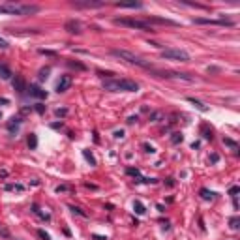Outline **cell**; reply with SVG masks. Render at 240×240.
<instances>
[{
	"label": "cell",
	"instance_id": "cell-10",
	"mask_svg": "<svg viewBox=\"0 0 240 240\" xmlns=\"http://www.w3.org/2000/svg\"><path fill=\"white\" fill-rule=\"evenodd\" d=\"M66 30L72 32V34H79L81 32V23H79V21H75V19L68 21V23H66Z\"/></svg>",
	"mask_w": 240,
	"mask_h": 240
},
{
	"label": "cell",
	"instance_id": "cell-27",
	"mask_svg": "<svg viewBox=\"0 0 240 240\" xmlns=\"http://www.w3.org/2000/svg\"><path fill=\"white\" fill-rule=\"evenodd\" d=\"M126 173H128L130 176H141L139 169H133V167H128V169H126Z\"/></svg>",
	"mask_w": 240,
	"mask_h": 240
},
{
	"label": "cell",
	"instance_id": "cell-3",
	"mask_svg": "<svg viewBox=\"0 0 240 240\" xmlns=\"http://www.w3.org/2000/svg\"><path fill=\"white\" fill-rule=\"evenodd\" d=\"M40 11V6H21V4H0V13L8 15H30V13Z\"/></svg>",
	"mask_w": 240,
	"mask_h": 240
},
{
	"label": "cell",
	"instance_id": "cell-39",
	"mask_svg": "<svg viewBox=\"0 0 240 240\" xmlns=\"http://www.w3.org/2000/svg\"><path fill=\"white\" fill-rule=\"evenodd\" d=\"M68 189H69L68 186H58V188H56V192H58V193H60V192H68Z\"/></svg>",
	"mask_w": 240,
	"mask_h": 240
},
{
	"label": "cell",
	"instance_id": "cell-28",
	"mask_svg": "<svg viewBox=\"0 0 240 240\" xmlns=\"http://www.w3.org/2000/svg\"><path fill=\"white\" fill-rule=\"evenodd\" d=\"M49 72H51V68H43V69H40V79H41V81L47 79V77H49L47 73H49Z\"/></svg>",
	"mask_w": 240,
	"mask_h": 240
},
{
	"label": "cell",
	"instance_id": "cell-18",
	"mask_svg": "<svg viewBox=\"0 0 240 240\" xmlns=\"http://www.w3.org/2000/svg\"><path fill=\"white\" fill-rule=\"evenodd\" d=\"M83 156H84V160H86L90 165H96V163H98L96 158L92 156V152H90V150H83Z\"/></svg>",
	"mask_w": 240,
	"mask_h": 240
},
{
	"label": "cell",
	"instance_id": "cell-34",
	"mask_svg": "<svg viewBox=\"0 0 240 240\" xmlns=\"http://www.w3.org/2000/svg\"><path fill=\"white\" fill-rule=\"evenodd\" d=\"M236 193H240V188H238V186H233V188L229 189V195H233V197H236Z\"/></svg>",
	"mask_w": 240,
	"mask_h": 240
},
{
	"label": "cell",
	"instance_id": "cell-15",
	"mask_svg": "<svg viewBox=\"0 0 240 240\" xmlns=\"http://www.w3.org/2000/svg\"><path fill=\"white\" fill-rule=\"evenodd\" d=\"M199 195L203 197L204 201H212L214 199V192H210V189H206V188H203L201 192H199Z\"/></svg>",
	"mask_w": 240,
	"mask_h": 240
},
{
	"label": "cell",
	"instance_id": "cell-25",
	"mask_svg": "<svg viewBox=\"0 0 240 240\" xmlns=\"http://www.w3.org/2000/svg\"><path fill=\"white\" fill-rule=\"evenodd\" d=\"M69 210H72L73 214H77V216H81V218H86V212H83L79 206H69Z\"/></svg>",
	"mask_w": 240,
	"mask_h": 240
},
{
	"label": "cell",
	"instance_id": "cell-14",
	"mask_svg": "<svg viewBox=\"0 0 240 240\" xmlns=\"http://www.w3.org/2000/svg\"><path fill=\"white\" fill-rule=\"evenodd\" d=\"M188 101H189V103H193V105H195V107L199 109L201 113H208V107H206V105H203L201 101H197L195 98H188Z\"/></svg>",
	"mask_w": 240,
	"mask_h": 240
},
{
	"label": "cell",
	"instance_id": "cell-30",
	"mask_svg": "<svg viewBox=\"0 0 240 240\" xmlns=\"http://www.w3.org/2000/svg\"><path fill=\"white\" fill-rule=\"evenodd\" d=\"M98 75L103 77V79H113V75H115V73H113V72H98Z\"/></svg>",
	"mask_w": 240,
	"mask_h": 240
},
{
	"label": "cell",
	"instance_id": "cell-5",
	"mask_svg": "<svg viewBox=\"0 0 240 240\" xmlns=\"http://www.w3.org/2000/svg\"><path fill=\"white\" fill-rule=\"evenodd\" d=\"M161 56L167 60H180V62H188L189 60V54L182 49H163L161 51Z\"/></svg>",
	"mask_w": 240,
	"mask_h": 240
},
{
	"label": "cell",
	"instance_id": "cell-2",
	"mask_svg": "<svg viewBox=\"0 0 240 240\" xmlns=\"http://www.w3.org/2000/svg\"><path fill=\"white\" fill-rule=\"evenodd\" d=\"M111 54H113V56H118V58H122V60H126L128 64L139 66V68H145V69H152V64H150L148 60H143L141 56L133 54V53H130V51H124V49H113Z\"/></svg>",
	"mask_w": 240,
	"mask_h": 240
},
{
	"label": "cell",
	"instance_id": "cell-45",
	"mask_svg": "<svg viewBox=\"0 0 240 240\" xmlns=\"http://www.w3.org/2000/svg\"><path fill=\"white\" fill-rule=\"evenodd\" d=\"M8 176V171H0V178H6Z\"/></svg>",
	"mask_w": 240,
	"mask_h": 240
},
{
	"label": "cell",
	"instance_id": "cell-16",
	"mask_svg": "<svg viewBox=\"0 0 240 240\" xmlns=\"http://www.w3.org/2000/svg\"><path fill=\"white\" fill-rule=\"evenodd\" d=\"M4 189H6V192H23L25 186L23 184H6Z\"/></svg>",
	"mask_w": 240,
	"mask_h": 240
},
{
	"label": "cell",
	"instance_id": "cell-43",
	"mask_svg": "<svg viewBox=\"0 0 240 240\" xmlns=\"http://www.w3.org/2000/svg\"><path fill=\"white\" fill-rule=\"evenodd\" d=\"M92 238H94V240H107V236H100V235H94Z\"/></svg>",
	"mask_w": 240,
	"mask_h": 240
},
{
	"label": "cell",
	"instance_id": "cell-13",
	"mask_svg": "<svg viewBox=\"0 0 240 240\" xmlns=\"http://www.w3.org/2000/svg\"><path fill=\"white\" fill-rule=\"evenodd\" d=\"M13 73H11V69L6 66V64H0V77H2V79H10Z\"/></svg>",
	"mask_w": 240,
	"mask_h": 240
},
{
	"label": "cell",
	"instance_id": "cell-26",
	"mask_svg": "<svg viewBox=\"0 0 240 240\" xmlns=\"http://www.w3.org/2000/svg\"><path fill=\"white\" fill-rule=\"evenodd\" d=\"M229 223H231V229H233V231H236V229H238V223H240V220L235 216V218H231V221H229Z\"/></svg>",
	"mask_w": 240,
	"mask_h": 240
},
{
	"label": "cell",
	"instance_id": "cell-24",
	"mask_svg": "<svg viewBox=\"0 0 240 240\" xmlns=\"http://www.w3.org/2000/svg\"><path fill=\"white\" fill-rule=\"evenodd\" d=\"M68 66H69V68H75V69H81V72H84V69H86L83 64H79V62H73V60H68Z\"/></svg>",
	"mask_w": 240,
	"mask_h": 240
},
{
	"label": "cell",
	"instance_id": "cell-29",
	"mask_svg": "<svg viewBox=\"0 0 240 240\" xmlns=\"http://www.w3.org/2000/svg\"><path fill=\"white\" fill-rule=\"evenodd\" d=\"M203 133H204V139H210V141H212V130H210L208 131V128H206V126H203Z\"/></svg>",
	"mask_w": 240,
	"mask_h": 240
},
{
	"label": "cell",
	"instance_id": "cell-46",
	"mask_svg": "<svg viewBox=\"0 0 240 240\" xmlns=\"http://www.w3.org/2000/svg\"><path fill=\"white\" fill-rule=\"evenodd\" d=\"M0 118H2V113H0Z\"/></svg>",
	"mask_w": 240,
	"mask_h": 240
},
{
	"label": "cell",
	"instance_id": "cell-36",
	"mask_svg": "<svg viewBox=\"0 0 240 240\" xmlns=\"http://www.w3.org/2000/svg\"><path fill=\"white\" fill-rule=\"evenodd\" d=\"M115 137H116V139H122V137H124V131H122V130H116V131H115Z\"/></svg>",
	"mask_w": 240,
	"mask_h": 240
},
{
	"label": "cell",
	"instance_id": "cell-1",
	"mask_svg": "<svg viewBox=\"0 0 240 240\" xmlns=\"http://www.w3.org/2000/svg\"><path fill=\"white\" fill-rule=\"evenodd\" d=\"M103 90H107V92H137L139 84L131 79H107L103 81Z\"/></svg>",
	"mask_w": 240,
	"mask_h": 240
},
{
	"label": "cell",
	"instance_id": "cell-41",
	"mask_svg": "<svg viewBox=\"0 0 240 240\" xmlns=\"http://www.w3.org/2000/svg\"><path fill=\"white\" fill-rule=\"evenodd\" d=\"M51 128H54V130H58V128H62V122H54V124H51Z\"/></svg>",
	"mask_w": 240,
	"mask_h": 240
},
{
	"label": "cell",
	"instance_id": "cell-7",
	"mask_svg": "<svg viewBox=\"0 0 240 240\" xmlns=\"http://www.w3.org/2000/svg\"><path fill=\"white\" fill-rule=\"evenodd\" d=\"M72 83H73V79H72V75H62L60 77V81L58 83H56V92H58V94H62V92H66V90L69 88V86H72Z\"/></svg>",
	"mask_w": 240,
	"mask_h": 240
},
{
	"label": "cell",
	"instance_id": "cell-11",
	"mask_svg": "<svg viewBox=\"0 0 240 240\" xmlns=\"http://www.w3.org/2000/svg\"><path fill=\"white\" fill-rule=\"evenodd\" d=\"M146 23L150 25V23H158V25H176L174 21H171V19H161V17H150V19H146Z\"/></svg>",
	"mask_w": 240,
	"mask_h": 240
},
{
	"label": "cell",
	"instance_id": "cell-4",
	"mask_svg": "<svg viewBox=\"0 0 240 240\" xmlns=\"http://www.w3.org/2000/svg\"><path fill=\"white\" fill-rule=\"evenodd\" d=\"M115 25L120 26H130V28H137V30H145V32H152V26L146 21H139V19H130V17H118L115 19Z\"/></svg>",
	"mask_w": 240,
	"mask_h": 240
},
{
	"label": "cell",
	"instance_id": "cell-21",
	"mask_svg": "<svg viewBox=\"0 0 240 240\" xmlns=\"http://www.w3.org/2000/svg\"><path fill=\"white\" fill-rule=\"evenodd\" d=\"M223 143L227 145V146H231V148H233L235 152H238V143H235L233 139H227V137H225V139H223Z\"/></svg>",
	"mask_w": 240,
	"mask_h": 240
},
{
	"label": "cell",
	"instance_id": "cell-12",
	"mask_svg": "<svg viewBox=\"0 0 240 240\" xmlns=\"http://www.w3.org/2000/svg\"><path fill=\"white\" fill-rule=\"evenodd\" d=\"M133 210H135L137 216H145L146 214V208H145V204L141 201H133Z\"/></svg>",
	"mask_w": 240,
	"mask_h": 240
},
{
	"label": "cell",
	"instance_id": "cell-9",
	"mask_svg": "<svg viewBox=\"0 0 240 240\" xmlns=\"http://www.w3.org/2000/svg\"><path fill=\"white\" fill-rule=\"evenodd\" d=\"M13 88L17 90V94H25L26 92V81L23 75H15V79H13Z\"/></svg>",
	"mask_w": 240,
	"mask_h": 240
},
{
	"label": "cell",
	"instance_id": "cell-33",
	"mask_svg": "<svg viewBox=\"0 0 240 240\" xmlns=\"http://www.w3.org/2000/svg\"><path fill=\"white\" fill-rule=\"evenodd\" d=\"M54 115H56V116H66V115H68V109H66V107H64V109H56Z\"/></svg>",
	"mask_w": 240,
	"mask_h": 240
},
{
	"label": "cell",
	"instance_id": "cell-44",
	"mask_svg": "<svg viewBox=\"0 0 240 240\" xmlns=\"http://www.w3.org/2000/svg\"><path fill=\"white\" fill-rule=\"evenodd\" d=\"M10 100H6V98H0V105H8Z\"/></svg>",
	"mask_w": 240,
	"mask_h": 240
},
{
	"label": "cell",
	"instance_id": "cell-38",
	"mask_svg": "<svg viewBox=\"0 0 240 240\" xmlns=\"http://www.w3.org/2000/svg\"><path fill=\"white\" fill-rule=\"evenodd\" d=\"M40 53H41V54H47V56H54V53H53V51H45V49H41Z\"/></svg>",
	"mask_w": 240,
	"mask_h": 240
},
{
	"label": "cell",
	"instance_id": "cell-40",
	"mask_svg": "<svg viewBox=\"0 0 240 240\" xmlns=\"http://www.w3.org/2000/svg\"><path fill=\"white\" fill-rule=\"evenodd\" d=\"M218 160H220V156H218V154H212V156H210V161H212V163H216Z\"/></svg>",
	"mask_w": 240,
	"mask_h": 240
},
{
	"label": "cell",
	"instance_id": "cell-17",
	"mask_svg": "<svg viewBox=\"0 0 240 240\" xmlns=\"http://www.w3.org/2000/svg\"><path fill=\"white\" fill-rule=\"evenodd\" d=\"M26 143H28V148H30V150H34V148L38 146V137H36V133H30Z\"/></svg>",
	"mask_w": 240,
	"mask_h": 240
},
{
	"label": "cell",
	"instance_id": "cell-23",
	"mask_svg": "<svg viewBox=\"0 0 240 240\" xmlns=\"http://www.w3.org/2000/svg\"><path fill=\"white\" fill-rule=\"evenodd\" d=\"M116 6H118V8H141V4H139V2H130V4H124V2H118Z\"/></svg>",
	"mask_w": 240,
	"mask_h": 240
},
{
	"label": "cell",
	"instance_id": "cell-37",
	"mask_svg": "<svg viewBox=\"0 0 240 240\" xmlns=\"http://www.w3.org/2000/svg\"><path fill=\"white\" fill-rule=\"evenodd\" d=\"M6 47H8V41L4 38H0V49H6Z\"/></svg>",
	"mask_w": 240,
	"mask_h": 240
},
{
	"label": "cell",
	"instance_id": "cell-42",
	"mask_svg": "<svg viewBox=\"0 0 240 240\" xmlns=\"http://www.w3.org/2000/svg\"><path fill=\"white\" fill-rule=\"evenodd\" d=\"M137 122V116H130L128 118V124H135Z\"/></svg>",
	"mask_w": 240,
	"mask_h": 240
},
{
	"label": "cell",
	"instance_id": "cell-8",
	"mask_svg": "<svg viewBox=\"0 0 240 240\" xmlns=\"http://www.w3.org/2000/svg\"><path fill=\"white\" fill-rule=\"evenodd\" d=\"M26 90H28V94H30L32 98H38V100H45L47 98V92L41 86H38V84H30Z\"/></svg>",
	"mask_w": 240,
	"mask_h": 240
},
{
	"label": "cell",
	"instance_id": "cell-35",
	"mask_svg": "<svg viewBox=\"0 0 240 240\" xmlns=\"http://www.w3.org/2000/svg\"><path fill=\"white\" fill-rule=\"evenodd\" d=\"M36 111L40 113V115H43V113H45V105H41V103H38V105H36Z\"/></svg>",
	"mask_w": 240,
	"mask_h": 240
},
{
	"label": "cell",
	"instance_id": "cell-31",
	"mask_svg": "<svg viewBox=\"0 0 240 240\" xmlns=\"http://www.w3.org/2000/svg\"><path fill=\"white\" fill-rule=\"evenodd\" d=\"M143 148H145V152H148V154H154V152H156V148H154L152 145H148V143H145Z\"/></svg>",
	"mask_w": 240,
	"mask_h": 240
},
{
	"label": "cell",
	"instance_id": "cell-32",
	"mask_svg": "<svg viewBox=\"0 0 240 240\" xmlns=\"http://www.w3.org/2000/svg\"><path fill=\"white\" fill-rule=\"evenodd\" d=\"M38 236H40L41 240H51V236H49V235H47V233H45L43 229H40V231H38Z\"/></svg>",
	"mask_w": 240,
	"mask_h": 240
},
{
	"label": "cell",
	"instance_id": "cell-19",
	"mask_svg": "<svg viewBox=\"0 0 240 240\" xmlns=\"http://www.w3.org/2000/svg\"><path fill=\"white\" fill-rule=\"evenodd\" d=\"M32 212H34V214H38L40 218H43V220H47V221L51 220V216H49L47 212H41V210L38 208V204H34V206H32Z\"/></svg>",
	"mask_w": 240,
	"mask_h": 240
},
{
	"label": "cell",
	"instance_id": "cell-6",
	"mask_svg": "<svg viewBox=\"0 0 240 240\" xmlns=\"http://www.w3.org/2000/svg\"><path fill=\"white\" fill-rule=\"evenodd\" d=\"M193 23L197 25H220V26H233L235 23L233 21H227V19H193Z\"/></svg>",
	"mask_w": 240,
	"mask_h": 240
},
{
	"label": "cell",
	"instance_id": "cell-20",
	"mask_svg": "<svg viewBox=\"0 0 240 240\" xmlns=\"http://www.w3.org/2000/svg\"><path fill=\"white\" fill-rule=\"evenodd\" d=\"M182 141H184L182 133H178V131H176V133H173V137H171V143H173V145H180Z\"/></svg>",
	"mask_w": 240,
	"mask_h": 240
},
{
	"label": "cell",
	"instance_id": "cell-22",
	"mask_svg": "<svg viewBox=\"0 0 240 240\" xmlns=\"http://www.w3.org/2000/svg\"><path fill=\"white\" fill-rule=\"evenodd\" d=\"M19 124H21V118H13L11 122L8 124V130H10V131H13V130H17V128H19Z\"/></svg>",
	"mask_w": 240,
	"mask_h": 240
}]
</instances>
